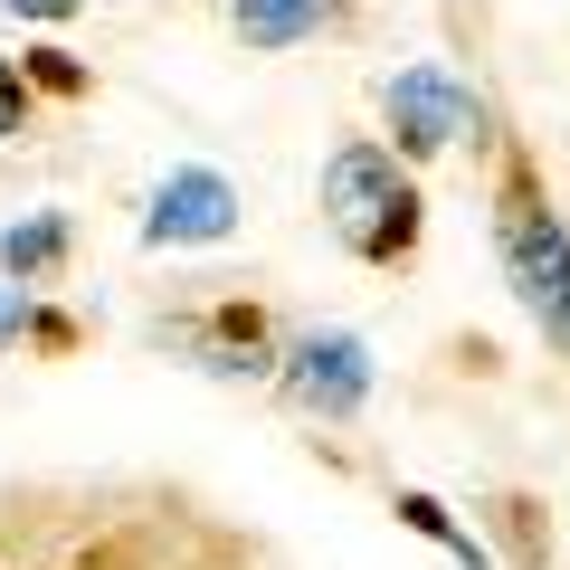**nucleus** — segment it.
I'll return each instance as SVG.
<instances>
[{
    "instance_id": "nucleus-1",
    "label": "nucleus",
    "mask_w": 570,
    "mask_h": 570,
    "mask_svg": "<svg viewBox=\"0 0 570 570\" xmlns=\"http://www.w3.org/2000/svg\"><path fill=\"white\" fill-rule=\"evenodd\" d=\"M485 219H494V266H504L513 305L532 314L551 352L570 362V219L551 209V181L532 163V142H494V190H485Z\"/></svg>"
},
{
    "instance_id": "nucleus-2",
    "label": "nucleus",
    "mask_w": 570,
    "mask_h": 570,
    "mask_svg": "<svg viewBox=\"0 0 570 570\" xmlns=\"http://www.w3.org/2000/svg\"><path fill=\"white\" fill-rule=\"evenodd\" d=\"M314 209H324L333 247H343L352 266H381V276H390V266H409V257H419V238H428V190H419V171H409L381 134H343L324 153Z\"/></svg>"
},
{
    "instance_id": "nucleus-3",
    "label": "nucleus",
    "mask_w": 570,
    "mask_h": 570,
    "mask_svg": "<svg viewBox=\"0 0 570 570\" xmlns=\"http://www.w3.org/2000/svg\"><path fill=\"white\" fill-rule=\"evenodd\" d=\"M381 142L419 171V163H438V153H456V142L494 153L504 134H494V105L475 96L456 67L419 58V67H400V77H381Z\"/></svg>"
},
{
    "instance_id": "nucleus-4",
    "label": "nucleus",
    "mask_w": 570,
    "mask_h": 570,
    "mask_svg": "<svg viewBox=\"0 0 570 570\" xmlns=\"http://www.w3.org/2000/svg\"><path fill=\"white\" fill-rule=\"evenodd\" d=\"M276 390L295 419H314V428H352L371 409V390H381V362H371V343L362 333H343V324H305V333H285V352H276Z\"/></svg>"
},
{
    "instance_id": "nucleus-5",
    "label": "nucleus",
    "mask_w": 570,
    "mask_h": 570,
    "mask_svg": "<svg viewBox=\"0 0 570 570\" xmlns=\"http://www.w3.org/2000/svg\"><path fill=\"white\" fill-rule=\"evenodd\" d=\"M153 343L181 352L190 371H209V381H228V390H266V381H276L285 333H276V314H266L257 295H219V305L163 314V324H153Z\"/></svg>"
},
{
    "instance_id": "nucleus-6",
    "label": "nucleus",
    "mask_w": 570,
    "mask_h": 570,
    "mask_svg": "<svg viewBox=\"0 0 570 570\" xmlns=\"http://www.w3.org/2000/svg\"><path fill=\"white\" fill-rule=\"evenodd\" d=\"M238 219H247V200H238L228 171L171 163L163 181H153V200H142V247H153V257H171V247H228Z\"/></svg>"
},
{
    "instance_id": "nucleus-7",
    "label": "nucleus",
    "mask_w": 570,
    "mask_h": 570,
    "mask_svg": "<svg viewBox=\"0 0 570 570\" xmlns=\"http://www.w3.org/2000/svg\"><path fill=\"white\" fill-rule=\"evenodd\" d=\"M228 29L257 58H285V48L324 39V29H352V0H228Z\"/></svg>"
},
{
    "instance_id": "nucleus-8",
    "label": "nucleus",
    "mask_w": 570,
    "mask_h": 570,
    "mask_svg": "<svg viewBox=\"0 0 570 570\" xmlns=\"http://www.w3.org/2000/svg\"><path fill=\"white\" fill-rule=\"evenodd\" d=\"M67 257H77V219H67V209H29V219L0 228V276L29 285V295H39V285H58Z\"/></svg>"
},
{
    "instance_id": "nucleus-9",
    "label": "nucleus",
    "mask_w": 570,
    "mask_h": 570,
    "mask_svg": "<svg viewBox=\"0 0 570 570\" xmlns=\"http://www.w3.org/2000/svg\"><path fill=\"white\" fill-rule=\"evenodd\" d=\"M485 532H494V561L504 570H551V513H542V494H523V485H504V494H485Z\"/></svg>"
},
{
    "instance_id": "nucleus-10",
    "label": "nucleus",
    "mask_w": 570,
    "mask_h": 570,
    "mask_svg": "<svg viewBox=\"0 0 570 570\" xmlns=\"http://www.w3.org/2000/svg\"><path fill=\"white\" fill-rule=\"evenodd\" d=\"M390 513H400V523L419 532V542H438L456 570H504V561L485 551V532H475V523H456V504H448V494H428V485H400V494H390Z\"/></svg>"
},
{
    "instance_id": "nucleus-11",
    "label": "nucleus",
    "mask_w": 570,
    "mask_h": 570,
    "mask_svg": "<svg viewBox=\"0 0 570 570\" xmlns=\"http://www.w3.org/2000/svg\"><path fill=\"white\" fill-rule=\"evenodd\" d=\"M20 77H29L39 105H86V96H96V67H86L77 48H58V39H29L20 48Z\"/></svg>"
},
{
    "instance_id": "nucleus-12",
    "label": "nucleus",
    "mask_w": 570,
    "mask_h": 570,
    "mask_svg": "<svg viewBox=\"0 0 570 570\" xmlns=\"http://www.w3.org/2000/svg\"><path fill=\"white\" fill-rule=\"evenodd\" d=\"M20 134H39V96H29L20 58H0V142H20Z\"/></svg>"
},
{
    "instance_id": "nucleus-13",
    "label": "nucleus",
    "mask_w": 570,
    "mask_h": 570,
    "mask_svg": "<svg viewBox=\"0 0 570 570\" xmlns=\"http://www.w3.org/2000/svg\"><path fill=\"white\" fill-rule=\"evenodd\" d=\"M20 343H29V352H77V343H86V324H77V314H58V305H39V295H29V324H20Z\"/></svg>"
},
{
    "instance_id": "nucleus-14",
    "label": "nucleus",
    "mask_w": 570,
    "mask_h": 570,
    "mask_svg": "<svg viewBox=\"0 0 570 570\" xmlns=\"http://www.w3.org/2000/svg\"><path fill=\"white\" fill-rule=\"evenodd\" d=\"M0 10H10V20H29V29H67L86 0H0Z\"/></svg>"
},
{
    "instance_id": "nucleus-15",
    "label": "nucleus",
    "mask_w": 570,
    "mask_h": 570,
    "mask_svg": "<svg viewBox=\"0 0 570 570\" xmlns=\"http://www.w3.org/2000/svg\"><path fill=\"white\" fill-rule=\"evenodd\" d=\"M20 324H29V285L0 276V352H20Z\"/></svg>"
},
{
    "instance_id": "nucleus-16",
    "label": "nucleus",
    "mask_w": 570,
    "mask_h": 570,
    "mask_svg": "<svg viewBox=\"0 0 570 570\" xmlns=\"http://www.w3.org/2000/svg\"><path fill=\"white\" fill-rule=\"evenodd\" d=\"M77 570H115V561H105V551H86V561H77Z\"/></svg>"
}]
</instances>
